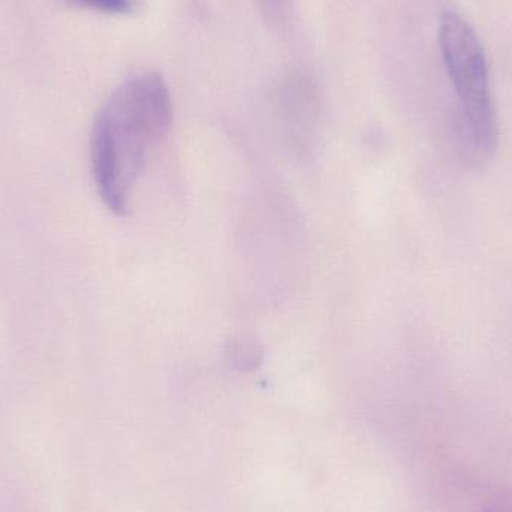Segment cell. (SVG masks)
I'll return each instance as SVG.
<instances>
[{"instance_id": "obj_3", "label": "cell", "mask_w": 512, "mask_h": 512, "mask_svg": "<svg viewBox=\"0 0 512 512\" xmlns=\"http://www.w3.org/2000/svg\"><path fill=\"white\" fill-rule=\"evenodd\" d=\"M228 357L237 369L252 370L262 361V349L252 340H237L228 349Z\"/></svg>"}, {"instance_id": "obj_4", "label": "cell", "mask_w": 512, "mask_h": 512, "mask_svg": "<svg viewBox=\"0 0 512 512\" xmlns=\"http://www.w3.org/2000/svg\"><path fill=\"white\" fill-rule=\"evenodd\" d=\"M74 8L89 9L108 15L129 14L134 8L132 0H63Z\"/></svg>"}, {"instance_id": "obj_2", "label": "cell", "mask_w": 512, "mask_h": 512, "mask_svg": "<svg viewBox=\"0 0 512 512\" xmlns=\"http://www.w3.org/2000/svg\"><path fill=\"white\" fill-rule=\"evenodd\" d=\"M439 44L465 119L469 158L486 162L496 152L499 122L490 92L489 66L474 27L453 8H445Z\"/></svg>"}, {"instance_id": "obj_1", "label": "cell", "mask_w": 512, "mask_h": 512, "mask_svg": "<svg viewBox=\"0 0 512 512\" xmlns=\"http://www.w3.org/2000/svg\"><path fill=\"white\" fill-rule=\"evenodd\" d=\"M171 122L170 89L158 72L135 75L102 105L90 134V162L108 210L119 216L129 212L135 185Z\"/></svg>"}]
</instances>
